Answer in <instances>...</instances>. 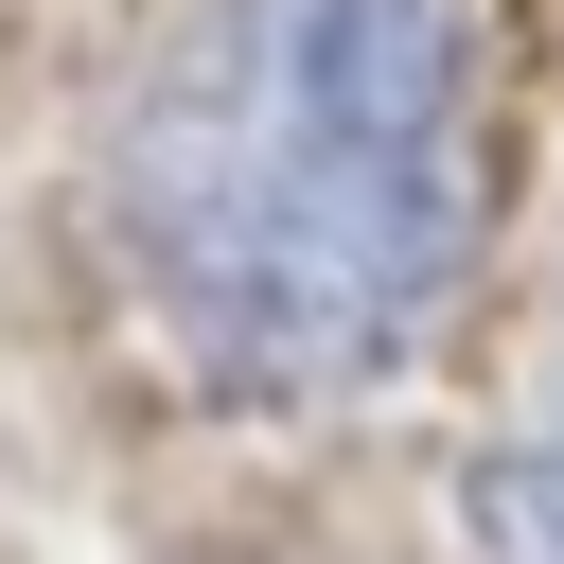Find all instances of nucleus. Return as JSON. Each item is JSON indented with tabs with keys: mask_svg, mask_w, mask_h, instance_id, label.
Here are the masks:
<instances>
[{
	"mask_svg": "<svg viewBox=\"0 0 564 564\" xmlns=\"http://www.w3.org/2000/svg\"><path fill=\"white\" fill-rule=\"evenodd\" d=\"M106 194L212 388L405 370L476 247V0H176Z\"/></svg>",
	"mask_w": 564,
	"mask_h": 564,
	"instance_id": "1",
	"label": "nucleus"
},
{
	"mask_svg": "<svg viewBox=\"0 0 564 564\" xmlns=\"http://www.w3.org/2000/svg\"><path fill=\"white\" fill-rule=\"evenodd\" d=\"M476 564H564V335H546V388H529V423L476 458Z\"/></svg>",
	"mask_w": 564,
	"mask_h": 564,
	"instance_id": "2",
	"label": "nucleus"
}]
</instances>
